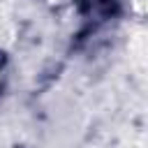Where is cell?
Returning a JSON list of instances; mask_svg holds the SVG:
<instances>
[{"instance_id": "obj_1", "label": "cell", "mask_w": 148, "mask_h": 148, "mask_svg": "<svg viewBox=\"0 0 148 148\" xmlns=\"http://www.w3.org/2000/svg\"><path fill=\"white\" fill-rule=\"evenodd\" d=\"M134 2V7H136V12H143V0H132Z\"/></svg>"}]
</instances>
